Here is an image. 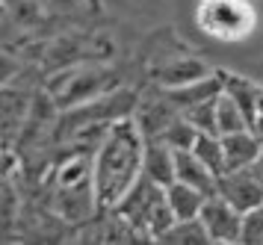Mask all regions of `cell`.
<instances>
[{
    "mask_svg": "<svg viewBox=\"0 0 263 245\" xmlns=\"http://www.w3.org/2000/svg\"><path fill=\"white\" fill-rule=\"evenodd\" d=\"M145 133L136 118L116 121L104 136L92 163V198L116 210L133 183L142 177L145 165Z\"/></svg>",
    "mask_w": 263,
    "mask_h": 245,
    "instance_id": "1",
    "label": "cell"
},
{
    "mask_svg": "<svg viewBox=\"0 0 263 245\" xmlns=\"http://www.w3.org/2000/svg\"><path fill=\"white\" fill-rule=\"evenodd\" d=\"M116 213L127 222V228L145 231L154 239H160L172 224L178 222V216H175V210H172V204L166 198V186L154 183L145 175L133 183V189L124 195V201L116 207Z\"/></svg>",
    "mask_w": 263,
    "mask_h": 245,
    "instance_id": "2",
    "label": "cell"
},
{
    "mask_svg": "<svg viewBox=\"0 0 263 245\" xmlns=\"http://www.w3.org/2000/svg\"><path fill=\"white\" fill-rule=\"evenodd\" d=\"M198 27L216 39H242L254 27V12L246 0H201L198 6Z\"/></svg>",
    "mask_w": 263,
    "mask_h": 245,
    "instance_id": "3",
    "label": "cell"
},
{
    "mask_svg": "<svg viewBox=\"0 0 263 245\" xmlns=\"http://www.w3.org/2000/svg\"><path fill=\"white\" fill-rule=\"evenodd\" d=\"M198 219H201L210 242H242V219L246 216L231 201L222 198L219 192L204 201Z\"/></svg>",
    "mask_w": 263,
    "mask_h": 245,
    "instance_id": "4",
    "label": "cell"
},
{
    "mask_svg": "<svg viewBox=\"0 0 263 245\" xmlns=\"http://www.w3.org/2000/svg\"><path fill=\"white\" fill-rule=\"evenodd\" d=\"M216 192H219L225 201H231L242 216L263 204V183L251 175L249 168L219 175V189H216Z\"/></svg>",
    "mask_w": 263,
    "mask_h": 245,
    "instance_id": "5",
    "label": "cell"
},
{
    "mask_svg": "<svg viewBox=\"0 0 263 245\" xmlns=\"http://www.w3.org/2000/svg\"><path fill=\"white\" fill-rule=\"evenodd\" d=\"M142 175L151 177V180L160 183V186H168V183H175V180H178V168H175V148L166 145L160 136L145 145Z\"/></svg>",
    "mask_w": 263,
    "mask_h": 245,
    "instance_id": "6",
    "label": "cell"
},
{
    "mask_svg": "<svg viewBox=\"0 0 263 245\" xmlns=\"http://www.w3.org/2000/svg\"><path fill=\"white\" fill-rule=\"evenodd\" d=\"M175 168H178V180L190 183V186L201 189L207 195H216L219 189V175H213L207 165L201 163V157L195 151H175Z\"/></svg>",
    "mask_w": 263,
    "mask_h": 245,
    "instance_id": "7",
    "label": "cell"
},
{
    "mask_svg": "<svg viewBox=\"0 0 263 245\" xmlns=\"http://www.w3.org/2000/svg\"><path fill=\"white\" fill-rule=\"evenodd\" d=\"M222 145H225V165L228 172H242L254 163V157L260 154L263 142L251 133V130H237V133H228L222 136Z\"/></svg>",
    "mask_w": 263,
    "mask_h": 245,
    "instance_id": "8",
    "label": "cell"
},
{
    "mask_svg": "<svg viewBox=\"0 0 263 245\" xmlns=\"http://www.w3.org/2000/svg\"><path fill=\"white\" fill-rule=\"evenodd\" d=\"M166 198L172 204L175 216H178V222H183V219H198L204 201L210 198V195L201 192V189L190 186V183H183V180H175V183L166 186Z\"/></svg>",
    "mask_w": 263,
    "mask_h": 245,
    "instance_id": "9",
    "label": "cell"
},
{
    "mask_svg": "<svg viewBox=\"0 0 263 245\" xmlns=\"http://www.w3.org/2000/svg\"><path fill=\"white\" fill-rule=\"evenodd\" d=\"M154 77H157V83H163L166 89H178V86H186V83L210 77V68L201 65L198 59H175V62H168L166 68L157 71Z\"/></svg>",
    "mask_w": 263,
    "mask_h": 245,
    "instance_id": "10",
    "label": "cell"
},
{
    "mask_svg": "<svg viewBox=\"0 0 263 245\" xmlns=\"http://www.w3.org/2000/svg\"><path fill=\"white\" fill-rule=\"evenodd\" d=\"M225 89V83L216 80V77H204V80H195V83H186V86H178V89H168V98L178 109H190L195 104H204Z\"/></svg>",
    "mask_w": 263,
    "mask_h": 245,
    "instance_id": "11",
    "label": "cell"
},
{
    "mask_svg": "<svg viewBox=\"0 0 263 245\" xmlns=\"http://www.w3.org/2000/svg\"><path fill=\"white\" fill-rule=\"evenodd\" d=\"M216 127H219V136L237 133V130H249V118L242 112V106H239L225 89L216 98Z\"/></svg>",
    "mask_w": 263,
    "mask_h": 245,
    "instance_id": "12",
    "label": "cell"
},
{
    "mask_svg": "<svg viewBox=\"0 0 263 245\" xmlns=\"http://www.w3.org/2000/svg\"><path fill=\"white\" fill-rule=\"evenodd\" d=\"M198 136H201V130L195 127L186 116L172 118V121L166 124V130L160 133V139L166 142V145H172L175 151H192L195 142H198Z\"/></svg>",
    "mask_w": 263,
    "mask_h": 245,
    "instance_id": "13",
    "label": "cell"
},
{
    "mask_svg": "<svg viewBox=\"0 0 263 245\" xmlns=\"http://www.w3.org/2000/svg\"><path fill=\"white\" fill-rule=\"evenodd\" d=\"M192 151L201 157V163L207 165L213 175H225V172H228V165H225V145H222V136H219V133H201Z\"/></svg>",
    "mask_w": 263,
    "mask_h": 245,
    "instance_id": "14",
    "label": "cell"
},
{
    "mask_svg": "<svg viewBox=\"0 0 263 245\" xmlns=\"http://www.w3.org/2000/svg\"><path fill=\"white\" fill-rule=\"evenodd\" d=\"M225 92L242 106V112H246V118H249V124H251L254 116H257V95H260V89H254V86L246 83V80L231 77V80H225Z\"/></svg>",
    "mask_w": 263,
    "mask_h": 245,
    "instance_id": "15",
    "label": "cell"
},
{
    "mask_svg": "<svg viewBox=\"0 0 263 245\" xmlns=\"http://www.w3.org/2000/svg\"><path fill=\"white\" fill-rule=\"evenodd\" d=\"M160 239H163V242H210V236H207V231H204L201 219H183V222H175Z\"/></svg>",
    "mask_w": 263,
    "mask_h": 245,
    "instance_id": "16",
    "label": "cell"
},
{
    "mask_svg": "<svg viewBox=\"0 0 263 245\" xmlns=\"http://www.w3.org/2000/svg\"><path fill=\"white\" fill-rule=\"evenodd\" d=\"M216 98H219V95H216ZM216 98L204 101V104H195V106H190V109H183V116L190 118L201 133H219V127H216Z\"/></svg>",
    "mask_w": 263,
    "mask_h": 245,
    "instance_id": "17",
    "label": "cell"
},
{
    "mask_svg": "<svg viewBox=\"0 0 263 245\" xmlns=\"http://www.w3.org/2000/svg\"><path fill=\"white\" fill-rule=\"evenodd\" d=\"M242 242L263 245V204L254 207L251 213H246V219H242Z\"/></svg>",
    "mask_w": 263,
    "mask_h": 245,
    "instance_id": "18",
    "label": "cell"
},
{
    "mask_svg": "<svg viewBox=\"0 0 263 245\" xmlns=\"http://www.w3.org/2000/svg\"><path fill=\"white\" fill-rule=\"evenodd\" d=\"M249 172H251V175H254V177H257V180L263 183V145H260V154L254 157V163L249 165Z\"/></svg>",
    "mask_w": 263,
    "mask_h": 245,
    "instance_id": "19",
    "label": "cell"
},
{
    "mask_svg": "<svg viewBox=\"0 0 263 245\" xmlns=\"http://www.w3.org/2000/svg\"><path fill=\"white\" fill-rule=\"evenodd\" d=\"M249 130H251V133H254V136H257V139L263 142V116H254V121L249 124Z\"/></svg>",
    "mask_w": 263,
    "mask_h": 245,
    "instance_id": "20",
    "label": "cell"
},
{
    "mask_svg": "<svg viewBox=\"0 0 263 245\" xmlns=\"http://www.w3.org/2000/svg\"><path fill=\"white\" fill-rule=\"evenodd\" d=\"M257 116H263V92L257 95Z\"/></svg>",
    "mask_w": 263,
    "mask_h": 245,
    "instance_id": "21",
    "label": "cell"
}]
</instances>
